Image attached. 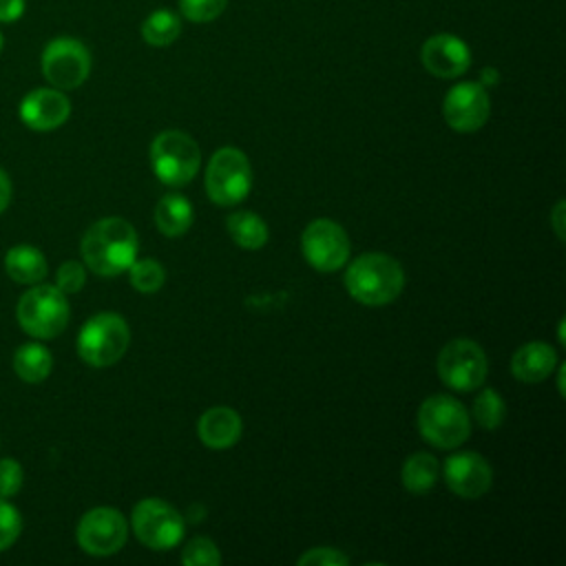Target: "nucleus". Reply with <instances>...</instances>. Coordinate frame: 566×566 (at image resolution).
<instances>
[{"mask_svg": "<svg viewBox=\"0 0 566 566\" xmlns=\"http://www.w3.org/2000/svg\"><path fill=\"white\" fill-rule=\"evenodd\" d=\"M137 232L122 217H106L88 226L80 250L84 265L99 276H117L137 259Z\"/></svg>", "mask_w": 566, "mask_h": 566, "instance_id": "obj_1", "label": "nucleus"}, {"mask_svg": "<svg viewBox=\"0 0 566 566\" xmlns=\"http://www.w3.org/2000/svg\"><path fill=\"white\" fill-rule=\"evenodd\" d=\"M343 281L354 301L380 307L400 296L405 287V270L389 254L365 252L347 265Z\"/></svg>", "mask_w": 566, "mask_h": 566, "instance_id": "obj_2", "label": "nucleus"}, {"mask_svg": "<svg viewBox=\"0 0 566 566\" xmlns=\"http://www.w3.org/2000/svg\"><path fill=\"white\" fill-rule=\"evenodd\" d=\"M15 316L20 327L40 340L55 338L64 332L71 307L66 294L60 292L55 285H31L18 301Z\"/></svg>", "mask_w": 566, "mask_h": 566, "instance_id": "obj_3", "label": "nucleus"}, {"mask_svg": "<svg viewBox=\"0 0 566 566\" xmlns=\"http://www.w3.org/2000/svg\"><path fill=\"white\" fill-rule=\"evenodd\" d=\"M130 327L115 312L91 316L77 334V354L91 367H111L128 349Z\"/></svg>", "mask_w": 566, "mask_h": 566, "instance_id": "obj_4", "label": "nucleus"}, {"mask_svg": "<svg viewBox=\"0 0 566 566\" xmlns=\"http://www.w3.org/2000/svg\"><path fill=\"white\" fill-rule=\"evenodd\" d=\"M420 436L438 449H455L471 433V418L462 402L451 396H429L418 409Z\"/></svg>", "mask_w": 566, "mask_h": 566, "instance_id": "obj_5", "label": "nucleus"}, {"mask_svg": "<svg viewBox=\"0 0 566 566\" xmlns=\"http://www.w3.org/2000/svg\"><path fill=\"white\" fill-rule=\"evenodd\" d=\"M201 150L184 130H164L150 144V166L166 186H186L199 170Z\"/></svg>", "mask_w": 566, "mask_h": 566, "instance_id": "obj_6", "label": "nucleus"}, {"mask_svg": "<svg viewBox=\"0 0 566 566\" xmlns=\"http://www.w3.org/2000/svg\"><path fill=\"white\" fill-rule=\"evenodd\" d=\"M252 188V166L239 148H219L206 166V192L217 206H234Z\"/></svg>", "mask_w": 566, "mask_h": 566, "instance_id": "obj_7", "label": "nucleus"}, {"mask_svg": "<svg viewBox=\"0 0 566 566\" xmlns=\"http://www.w3.org/2000/svg\"><path fill=\"white\" fill-rule=\"evenodd\" d=\"M130 526L135 537L153 551H170L184 537L181 513L159 497H146L133 506Z\"/></svg>", "mask_w": 566, "mask_h": 566, "instance_id": "obj_8", "label": "nucleus"}, {"mask_svg": "<svg viewBox=\"0 0 566 566\" xmlns=\"http://www.w3.org/2000/svg\"><path fill=\"white\" fill-rule=\"evenodd\" d=\"M440 380L455 391H473L486 378V354L471 338H453L449 340L436 363Z\"/></svg>", "mask_w": 566, "mask_h": 566, "instance_id": "obj_9", "label": "nucleus"}, {"mask_svg": "<svg viewBox=\"0 0 566 566\" xmlns=\"http://www.w3.org/2000/svg\"><path fill=\"white\" fill-rule=\"evenodd\" d=\"M91 73V53L75 38H55L42 51V75L53 88L71 91L86 82Z\"/></svg>", "mask_w": 566, "mask_h": 566, "instance_id": "obj_10", "label": "nucleus"}, {"mask_svg": "<svg viewBox=\"0 0 566 566\" xmlns=\"http://www.w3.org/2000/svg\"><path fill=\"white\" fill-rule=\"evenodd\" d=\"M301 252L318 272H336L349 261L352 243L340 223L332 219H314L301 234Z\"/></svg>", "mask_w": 566, "mask_h": 566, "instance_id": "obj_11", "label": "nucleus"}, {"mask_svg": "<svg viewBox=\"0 0 566 566\" xmlns=\"http://www.w3.org/2000/svg\"><path fill=\"white\" fill-rule=\"evenodd\" d=\"M75 537L84 553L95 557H108L126 544L128 524L117 509L95 506L80 517Z\"/></svg>", "mask_w": 566, "mask_h": 566, "instance_id": "obj_12", "label": "nucleus"}, {"mask_svg": "<svg viewBox=\"0 0 566 566\" xmlns=\"http://www.w3.org/2000/svg\"><path fill=\"white\" fill-rule=\"evenodd\" d=\"M491 115V99L480 82H460L449 88L442 102L444 122L458 133L480 130Z\"/></svg>", "mask_w": 566, "mask_h": 566, "instance_id": "obj_13", "label": "nucleus"}, {"mask_svg": "<svg viewBox=\"0 0 566 566\" xmlns=\"http://www.w3.org/2000/svg\"><path fill=\"white\" fill-rule=\"evenodd\" d=\"M442 473H444L447 486L464 500L482 497L493 484L491 464L486 462L484 455L475 451H460L449 455L444 460Z\"/></svg>", "mask_w": 566, "mask_h": 566, "instance_id": "obj_14", "label": "nucleus"}, {"mask_svg": "<svg viewBox=\"0 0 566 566\" xmlns=\"http://www.w3.org/2000/svg\"><path fill=\"white\" fill-rule=\"evenodd\" d=\"M422 66L442 80L460 77L471 66V51L453 33H436L420 49Z\"/></svg>", "mask_w": 566, "mask_h": 566, "instance_id": "obj_15", "label": "nucleus"}, {"mask_svg": "<svg viewBox=\"0 0 566 566\" xmlns=\"http://www.w3.org/2000/svg\"><path fill=\"white\" fill-rule=\"evenodd\" d=\"M20 119L31 130H55L71 115V102L60 88H33L20 102Z\"/></svg>", "mask_w": 566, "mask_h": 566, "instance_id": "obj_16", "label": "nucleus"}, {"mask_svg": "<svg viewBox=\"0 0 566 566\" xmlns=\"http://www.w3.org/2000/svg\"><path fill=\"white\" fill-rule=\"evenodd\" d=\"M243 431L241 424V416L226 405L219 407H210L208 411L201 413L199 422H197V433L199 440L208 447V449H230L239 442Z\"/></svg>", "mask_w": 566, "mask_h": 566, "instance_id": "obj_17", "label": "nucleus"}, {"mask_svg": "<svg viewBox=\"0 0 566 566\" xmlns=\"http://www.w3.org/2000/svg\"><path fill=\"white\" fill-rule=\"evenodd\" d=\"M557 365V352L542 340H531L522 345L511 358V374L522 382L546 380Z\"/></svg>", "mask_w": 566, "mask_h": 566, "instance_id": "obj_18", "label": "nucleus"}, {"mask_svg": "<svg viewBox=\"0 0 566 566\" xmlns=\"http://www.w3.org/2000/svg\"><path fill=\"white\" fill-rule=\"evenodd\" d=\"M4 272L15 283L35 285L46 276V259L35 245L18 243L4 254Z\"/></svg>", "mask_w": 566, "mask_h": 566, "instance_id": "obj_19", "label": "nucleus"}, {"mask_svg": "<svg viewBox=\"0 0 566 566\" xmlns=\"http://www.w3.org/2000/svg\"><path fill=\"white\" fill-rule=\"evenodd\" d=\"M192 217V206L184 195H164L155 206V226L166 237L186 234Z\"/></svg>", "mask_w": 566, "mask_h": 566, "instance_id": "obj_20", "label": "nucleus"}, {"mask_svg": "<svg viewBox=\"0 0 566 566\" xmlns=\"http://www.w3.org/2000/svg\"><path fill=\"white\" fill-rule=\"evenodd\" d=\"M51 369H53V356L40 343H24L13 354V371L24 382L38 385L49 378Z\"/></svg>", "mask_w": 566, "mask_h": 566, "instance_id": "obj_21", "label": "nucleus"}, {"mask_svg": "<svg viewBox=\"0 0 566 566\" xmlns=\"http://www.w3.org/2000/svg\"><path fill=\"white\" fill-rule=\"evenodd\" d=\"M226 228L232 241L243 250H259L265 245L270 237L268 223L252 210H239L228 214Z\"/></svg>", "mask_w": 566, "mask_h": 566, "instance_id": "obj_22", "label": "nucleus"}, {"mask_svg": "<svg viewBox=\"0 0 566 566\" xmlns=\"http://www.w3.org/2000/svg\"><path fill=\"white\" fill-rule=\"evenodd\" d=\"M440 475V462L436 460V455L418 451L413 455H409L400 469V482L409 493L422 495L427 493Z\"/></svg>", "mask_w": 566, "mask_h": 566, "instance_id": "obj_23", "label": "nucleus"}, {"mask_svg": "<svg viewBox=\"0 0 566 566\" xmlns=\"http://www.w3.org/2000/svg\"><path fill=\"white\" fill-rule=\"evenodd\" d=\"M181 33V22L177 13L170 9H155L144 22H142V38L150 46H168L172 44Z\"/></svg>", "mask_w": 566, "mask_h": 566, "instance_id": "obj_24", "label": "nucleus"}, {"mask_svg": "<svg viewBox=\"0 0 566 566\" xmlns=\"http://www.w3.org/2000/svg\"><path fill=\"white\" fill-rule=\"evenodd\" d=\"M473 418L482 429H497L506 418V405L495 389H482L473 400Z\"/></svg>", "mask_w": 566, "mask_h": 566, "instance_id": "obj_25", "label": "nucleus"}, {"mask_svg": "<svg viewBox=\"0 0 566 566\" xmlns=\"http://www.w3.org/2000/svg\"><path fill=\"white\" fill-rule=\"evenodd\" d=\"M126 272H128L130 285L142 294L157 292L166 281L164 265L155 259H135Z\"/></svg>", "mask_w": 566, "mask_h": 566, "instance_id": "obj_26", "label": "nucleus"}, {"mask_svg": "<svg viewBox=\"0 0 566 566\" xmlns=\"http://www.w3.org/2000/svg\"><path fill=\"white\" fill-rule=\"evenodd\" d=\"M181 562L186 566H219L221 553L212 539L195 537L186 544V548L181 553Z\"/></svg>", "mask_w": 566, "mask_h": 566, "instance_id": "obj_27", "label": "nucleus"}, {"mask_svg": "<svg viewBox=\"0 0 566 566\" xmlns=\"http://www.w3.org/2000/svg\"><path fill=\"white\" fill-rule=\"evenodd\" d=\"M22 531V515L20 511L9 502L0 497V553L11 548Z\"/></svg>", "mask_w": 566, "mask_h": 566, "instance_id": "obj_28", "label": "nucleus"}, {"mask_svg": "<svg viewBox=\"0 0 566 566\" xmlns=\"http://www.w3.org/2000/svg\"><path fill=\"white\" fill-rule=\"evenodd\" d=\"M228 0H179V11L190 22H210L219 18Z\"/></svg>", "mask_w": 566, "mask_h": 566, "instance_id": "obj_29", "label": "nucleus"}, {"mask_svg": "<svg viewBox=\"0 0 566 566\" xmlns=\"http://www.w3.org/2000/svg\"><path fill=\"white\" fill-rule=\"evenodd\" d=\"M86 283V268L80 261H64L55 272V287L64 294H75Z\"/></svg>", "mask_w": 566, "mask_h": 566, "instance_id": "obj_30", "label": "nucleus"}, {"mask_svg": "<svg viewBox=\"0 0 566 566\" xmlns=\"http://www.w3.org/2000/svg\"><path fill=\"white\" fill-rule=\"evenodd\" d=\"M24 482V471L22 464L15 458H2L0 460V497L11 500L18 495Z\"/></svg>", "mask_w": 566, "mask_h": 566, "instance_id": "obj_31", "label": "nucleus"}, {"mask_svg": "<svg viewBox=\"0 0 566 566\" xmlns=\"http://www.w3.org/2000/svg\"><path fill=\"white\" fill-rule=\"evenodd\" d=\"M298 566H347L349 559L345 553L332 546H318L303 553L298 559Z\"/></svg>", "mask_w": 566, "mask_h": 566, "instance_id": "obj_32", "label": "nucleus"}, {"mask_svg": "<svg viewBox=\"0 0 566 566\" xmlns=\"http://www.w3.org/2000/svg\"><path fill=\"white\" fill-rule=\"evenodd\" d=\"M24 13V0H0V22H15Z\"/></svg>", "mask_w": 566, "mask_h": 566, "instance_id": "obj_33", "label": "nucleus"}, {"mask_svg": "<svg viewBox=\"0 0 566 566\" xmlns=\"http://www.w3.org/2000/svg\"><path fill=\"white\" fill-rule=\"evenodd\" d=\"M11 195H13L11 179H9V175L0 168V214L9 208V203H11Z\"/></svg>", "mask_w": 566, "mask_h": 566, "instance_id": "obj_34", "label": "nucleus"}, {"mask_svg": "<svg viewBox=\"0 0 566 566\" xmlns=\"http://www.w3.org/2000/svg\"><path fill=\"white\" fill-rule=\"evenodd\" d=\"M551 223H553V230L559 239H564V201H557L553 212H551Z\"/></svg>", "mask_w": 566, "mask_h": 566, "instance_id": "obj_35", "label": "nucleus"}, {"mask_svg": "<svg viewBox=\"0 0 566 566\" xmlns=\"http://www.w3.org/2000/svg\"><path fill=\"white\" fill-rule=\"evenodd\" d=\"M497 71L493 69V66H484L482 69V73H480V84L486 88V86H491V84H497Z\"/></svg>", "mask_w": 566, "mask_h": 566, "instance_id": "obj_36", "label": "nucleus"}, {"mask_svg": "<svg viewBox=\"0 0 566 566\" xmlns=\"http://www.w3.org/2000/svg\"><path fill=\"white\" fill-rule=\"evenodd\" d=\"M2 44H4V38H2V33H0V51H2Z\"/></svg>", "mask_w": 566, "mask_h": 566, "instance_id": "obj_37", "label": "nucleus"}]
</instances>
